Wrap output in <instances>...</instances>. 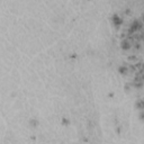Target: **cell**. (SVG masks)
I'll return each instance as SVG.
<instances>
[{
	"instance_id": "1",
	"label": "cell",
	"mask_w": 144,
	"mask_h": 144,
	"mask_svg": "<svg viewBox=\"0 0 144 144\" xmlns=\"http://www.w3.org/2000/svg\"><path fill=\"white\" fill-rule=\"evenodd\" d=\"M142 27V24L140 23L139 20H135L133 21V24L131 25V32H134V31H137L139 28H141Z\"/></svg>"
},
{
	"instance_id": "2",
	"label": "cell",
	"mask_w": 144,
	"mask_h": 144,
	"mask_svg": "<svg viewBox=\"0 0 144 144\" xmlns=\"http://www.w3.org/2000/svg\"><path fill=\"white\" fill-rule=\"evenodd\" d=\"M113 23H114V25H115V26H119L123 23V20H122V18H120L118 15H114V16H113Z\"/></svg>"
},
{
	"instance_id": "3",
	"label": "cell",
	"mask_w": 144,
	"mask_h": 144,
	"mask_svg": "<svg viewBox=\"0 0 144 144\" xmlns=\"http://www.w3.org/2000/svg\"><path fill=\"white\" fill-rule=\"evenodd\" d=\"M130 47H131L130 42H128L127 40H124V41L122 42V48H123V50H128Z\"/></svg>"
},
{
	"instance_id": "4",
	"label": "cell",
	"mask_w": 144,
	"mask_h": 144,
	"mask_svg": "<svg viewBox=\"0 0 144 144\" xmlns=\"http://www.w3.org/2000/svg\"><path fill=\"white\" fill-rule=\"evenodd\" d=\"M136 106H137V108H140V109H144V100H139L137 103H136Z\"/></svg>"
},
{
	"instance_id": "5",
	"label": "cell",
	"mask_w": 144,
	"mask_h": 144,
	"mask_svg": "<svg viewBox=\"0 0 144 144\" xmlns=\"http://www.w3.org/2000/svg\"><path fill=\"white\" fill-rule=\"evenodd\" d=\"M119 71H120V73H125V72H127V68L126 67H120Z\"/></svg>"
}]
</instances>
